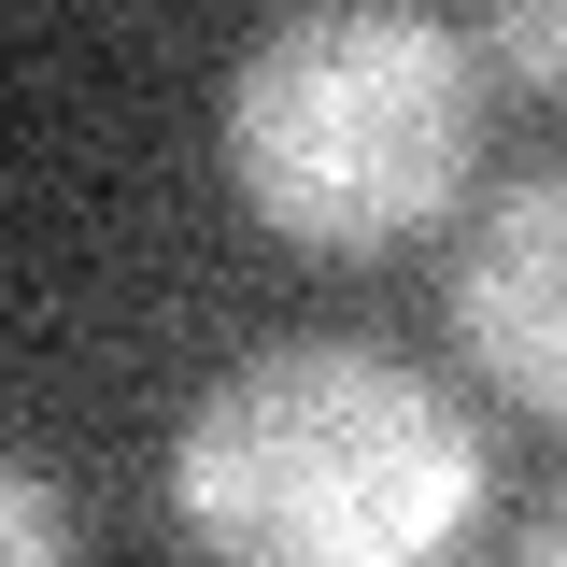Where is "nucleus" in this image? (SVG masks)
Listing matches in <instances>:
<instances>
[{"instance_id": "nucleus-5", "label": "nucleus", "mask_w": 567, "mask_h": 567, "mask_svg": "<svg viewBox=\"0 0 567 567\" xmlns=\"http://www.w3.org/2000/svg\"><path fill=\"white\" fill-rule=\"evenodd\" d=\"M0 567H71V511H58V483H43V454L0 468Z\"/></svg>"}, {"instance_id": "nucleus-1", "label": "nucleus", "mask_w": 567, "mask_h": 567, "mask_svg": "<svg viewBox=\"0 0 567 567\" xmlns=\"http://www.w3.org/2000/svg\"><path fill=\"white\" fill-rule=\"evenodd\" d=\"M483 425L369 341H270L171 440L199 567H440L483 525Z\"/></svg>"}, {"instance_id": "nucleus-4", "label": "nucleus", "mask_w": 567, "mask_h": 567, "mask_svg": "<svg viewBox=\"0 0 567 567\" xmlns=\"http://www.w3.org/2000/svg\"><path fill=\"white\" fill-rule=\"evenodd\" d=\"M468 43H483V71H511V85H567V0H496Z\"/></svg>"}, {"instance_id": "nucleus-6", "label": "nucleus", "mask_w": 567, "mask_h": 567, "mask_svg": "<svg viewBox=\"0 0 567 567\" xmlns=\"http://www.w3.org/2000/svg\"><path fill=\"white\" fill-rule=\"evenodd\" d=\"M511 567H567V483L525 511V539H511Z\"/></svg>"}, {"instance_id": "nucleus-3", "label": "nucleus", "mask_w": 567, "mask_h": 567, "mask_svg": "<svg viewBox=\"0 0 567 567\" xmlns=\"http://www.w3.org/2000/svg\"><path fill=\"white\" fill-rule=\"evenodd\" d=\"M454 341L539 425H567V156L511 171L468 213V241H454Z\"/></svg>"}, {"instance_id": "nucleus-2", "label": "nucleus", "mask_w": 567, "mask_h": 567, "mask_svg": "<svg viewBox=\"0 0 567 567\" xmlns=\"http://www.w3.org/2000/svg\"><path fill=\"white\" fill-rule=\"evenodd\" d=\"M483 142V43L412 0H327L241 43L227 185L298 256H383L454 213Z\"/></svg>"}]
</instances>
